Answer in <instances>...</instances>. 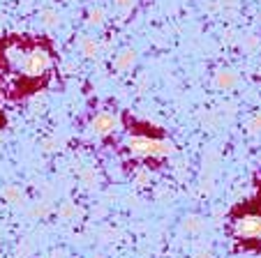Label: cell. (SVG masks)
<instances>
[{"instance_id":"obj_16","label":"cell","mask_w":261,"mask_h":258,"mask_svg":"<svg viewBox=\"0 0 261 258\" xmlns=\"http://www.w3.org/2000/svg\"><path fill=\"white\" fill-rule=\"evenodd\" d=\"M93 180H95V170H86V173H84V182H86V185H90Z\"/></svg>"},{"instance_id":"obj_15","label":"cell","mask_w":261,"mask_h":258,"mask_svg":"<svg viewBox=\"0 0 261 258\" xmlns=\"http://www.w3.org/2000/svg\"><path fill=\"white\" fill-rule=\"evenodd\" d=\"M194 258H215V256H213L211 249H197V251H194Z\"/></svg>"},{"instance_id":"obj_7","label":"cell","mask_w":261,"mask_h":258,"mask_svg":"<svg viewBox=\"0 0 261 258\" xmlns=\"http://www.w3.org/2000/svg\"><path fill=\"white\" fill-rule=\"evenodd\" d=\"M104 21H107V12H104L102 7H93V10L88 12L86 25H88V28H102Z\"/></svg>"},{"instance_id":"obj_10","label":"cell","mask_w":261,"mask_h":258,"mask_svg":"<svg viewBox=\"0 0 261 258\" xmlns=\"http://www.w3.org/2000/svg\"><path fill=\"white\" fill-rule=\"evenodd\" d=\"M42 23H44L46 28H56V25L60 23V16L56 14V12H51V10H44L42 12Z\"/></svg>"},{"instance_id":"obj_5","label":"cell","mask_w":261,"mask_h":258,"mask_svg":"<svg viewBox=\"0 0 261 258\" xmlns=\"http://www.w3.org/2000/svg\"><path fill=\"white\" fill-rule=\"evenodd\" d=\"M79 51H81V55H86V58H97L99 42L95 37H90V35H84V37L79 39Z\"/></svg>"},{"instance_id":"obj_8","label":"cell","mask_w":261,"mask_h":258,"mask_svg":"<svg viewBox=\"0 0 261 258\" xmlns=\"http://www.w3.org/2000/svg\"><path fill=\"white\" fill-rule=\"evenodd\" d=\"M201 228H203V219L197 217V214H188L182 219V231H188V233H199Z\"/></svg>"},{"instance_id":"obj_9","label":"cell","mask_w":261,"mask_h":258,"mask_svg":"<svg viewBox=\"0 0 261 258\" xmlns=\"http://www.w3.org/2000/svg\"><path fill=\"white\" fill-rule=\"evenodd\" d=\"M3 198H5L7 203H21V198H23V189H21L19 185H7L5 189H3Z\"/></svg>"},{"instance_id":"obj_17","label":"cell","mask_w":261,"mask_h":258,"mask_svg":"<svg viewBox=\"0 0 261 258\" xmlns=\"http://www.w3.org/2000/svg\"><path fill=\"white\" fill-rule=\"evenodd\" d=\"M229 3H236V0H229Z\"/></svg>"},{"instance_id":"obj_3","label":"cell","mask_w":261,"mask_h":258,"mask_svg":"<svg viewBox=\"0 0 261 258\" xmlns=\"http://www.w3.org/2000/svg\"><path fill=\"white\" fill-rule=\"evenodd\" d=\"M116 127H118V116L111 111H99V113H95V118L90 120V132L97 134V136L114 134Z\"/></svg>"},{"instance_id":"obj_18","label":"cell","mask_w":261,"mask_h":258,"mask_svg":"<svg viewBox=\"0 0 261 258\" xmlns=\"http://www.w3.org/2000/svg\"><path fill=\"white\" fill-rule=\"evenodd\" d=\"M95 258H102V256H95Z\"/></svg>"},{"instance_id":"obj_13","label":"cell","mask_w":261,"mask_h":258,"mask_svg":"<svg viewBox=\"0 0 261 258\" xmlns=\"http://www.w3.org/2000/svg\"><path fill=\"white\" fill-rule=\"evenodd\" d=\"M46 212H49V205H46V203H42V205H35V208L30 210V214H33V217H44Z\"/></svg>"},{"instance_id":"obj_12","label":"cell","mask_w":261,"mask_h":258,"mask_svg":"<svg viewBox=\"0 0 261 258\" xmlns=\"http://www.w3.org/2000/svg\"><path fill=\"white\" fill-rule=\"evenodd\" d=\"M76 212H79V210L74 208L72 203H65L63 208H60V217H63V219H72V217H76Z\"/></svg>"},{"instance_id":"obj_14","label":"cell","mask_w":261,"mask_h":258,"mask_svg":"<svg viewBox=\"0 0 261 258\" xmlns=\"http://www.w3.org/2000/svg\"><path fill=\"white\" fill-rule=\"evenodd\" d=\"M111 3H114L116 7H120V10L127 12V10H132V7H134V3H137V0H111Z\"/></svg>"},{"instance_id":"obj_4","label":"cell","mask_w":261,"mask_h":258,"mask_svg":"<svg viewBox=\"0 0 261 258\" xmlns=\"http://www.w3.org/2000/svg\"><path fill=\"white\" fill-rule=\"evenodd\" d=\"M134 65H137V51H134V49H123L114 58V69H116V72H120V74L129 72Z\"/></svg>"},{"instance_id":"obj_2","label":"cell","mask_w":261,"mask_h":258,"mask_svg":"<svg viewBox=\"0 0 261 258\" xmlns=\"http://www.w3.org/2000/svg\"><path fill=\"white\" fill-rule=\"evenodd\" d=\"M233 233L241 240H261V214L247 212L233 221Z\"/></svg>"},{"instance_id":"obj_1","label":"cell","mask_w":261,"mask_h":258,"mask_svg":"<svg viewBox=\"0 0 261 258\" xmlns=\"http://www.w3.org/2000/svg\"><path fill=\"white\" fill-rule=\"evenodd\" d=\"M127 148L134 157H167L173 152V146L169 141L150 136H132L127 141Z\"/></svg>"},{"instance_id":"obj_11","label":"cell","mask_w":261,"mask_h":258,"mask_svg":"<svg viewBox=\"0 0 261 258\" xmlns=\"http://www.w3.org/2000/svg\"><path fill=\"white\" fill-rule=\"evenodd\" d=\"M247 132L250 134H259L261 132V113H254V116L250 118V122H247Z\"/></svg>"},{"instance_id":"obj_6","label":"cell","mask_w":261,"mask_h":258,"mask_svg":"<svg viewBox=\"0 0 261 258\" xmlns=\"http://www.w3.org/2000/svg\"><path fill=\"white\" fill-rule=\"evenodd\" d=\"M238 76L231 72V69H220V72L215 74V85L220 90H231L233 85H236Z\"/></svg>"}]
</instances>
